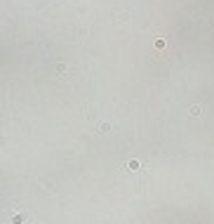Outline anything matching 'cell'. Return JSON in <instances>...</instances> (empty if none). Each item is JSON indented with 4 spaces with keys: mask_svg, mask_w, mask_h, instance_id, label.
I'll return each mask as SVG.
<instances>
[{
    "mask_svg": "<svg viewBox=\"0 0 214 224\" xmlns=\"http://www.w3.org/2000/svg\"><path fill=\"white\" fill-rule=\"evenodd\" d=\"M26 222V217H21V215H14L12 217V224H24Z\"/></svg>",
    "mask_w": 214,
    "mask_h": 224,
    "instance_id": "obj_1",
    "label": "cell"
}]
</instances>
